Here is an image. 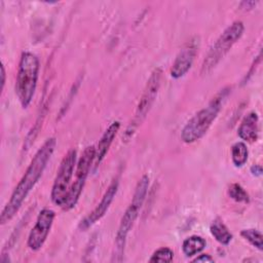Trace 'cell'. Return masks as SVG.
Returning a JSON list of instances; mask_svg holds the SVG:
<instances>
[{"mask_svg":"<svg viewBox=\"0 0 263 263\" xmlns=\"http://www.w3.org/2000/svg\"><path fill=\"white\" fill-rule=\"evenodd\" d=\"M118 178H115L111 184L108 186L107 190L105 191L101 201L97 204V206L83 219L81 220V222L79 223V228L81 230H86L87 228H89L91 225H93L97 221H99L100 219H102L106 212L108 211L110 204L112 203V201L114 200V197L117 193L118 190Z\"/></svg>","mask_w":263,"mask_h":263,"instance_id":"obj_11","label":"cell"},{"mask_svg":"<svg viewBox=\"0 0 263 263\" xmlns=\"http://www.w3.org/2000/svg\"><path fill=\"white\" fill-rule=\"evenodd\" d=\"M240 235L246 240H248L252 246L257 248L259 251L263 250V236L259 230L254 229V228L243 229V230H241Z\"/></svg>","mask_w":263,"mask_h":263,"instance_id":"obj_17","label":"cell"},{"mask_svg":"<svg viewBox=\"0 0 263 263\" xmlns=\"http://www.w3.org/2000/svg\"><path fill=\"white\" fill-rule=\"evenodd\" d=\"M249 157V150L243 142H236L231 147V158L235 166H242Z\"/></svg>","mask_w":263,"mask_h":263,"instance_id":"obj_16","label":"cell"},{"mask_svg":"<svg viewBox=\"0 0 263 263\" xmlns=\"http://www.w3.org/2000/svg\"><path fill=\"white\" fill-rule=\"evenodd\" d=\"M198 44V38L192 37L183 45V47L177 54L171 69V76L173 78L179 79L190 70L197 54Z\"/></svg>","mask_w":263,"mask_h":263,"instance_id":"obj_10","label":"cell"},{"mask_svg":"<svg viewBox=\"0 0 263 263\" xmlns=\"http://www.w3.org/2000/svg\"><path fill=\"white\" fill-rule=\"evenodd\" d=\"M243 31V23L240 21H235L222 32V34L210 48L202 62L200 70L201 74L204 75L210 73L220 63L231 47L240 39Z\"/></svg>","mask_w":263,"mask_h":263,"instance_id":"obj_5","label":"cell"},{"mask_svg":"<svg viewBox=\"0 0 263 263\" xmlns=\"http://www.w3.org/2000/svg\"><path fill=\"white\" fill-rule=\"evenodd\" d=\"M5 84V69L4 66L1 65V89H3Z\"/></svg>","mask_w":263,"mask_h":263,"instance_id":"obj_23","label":"cell"},{"mask_svg":"<svg viewBox=\"0 0 263 263\" xmlns=\"http://www.w3.org/2000/svg\"><path fill=\"white\" fill-rule=\"evenodd\" d=\"M257 4V2H255V1H242L241 3H240V7L242 8V9H252L255 5Z\"/></svg>","mask_w":263,"mask_h":263,"instance_id":"obj_21","label":"cell"},{"mask_svg":"<svg viewBox=\"0 0 263 263\" xmlns=\"http://www.w3.org/2000/svg\"><path fill=\"white\" fill-rule=\"evenodd\" d=\"M161 76H162V71L160 68H155L151 73L145 85L144 91L140 98L134 117L132 118V121L124 133V139L126 141L134 136V134L136 133L138 127L142 124V122L145 120L148 112L150 111L160 87Z\"/></svg>","mask_w":263,"mask_h":263,"instance_id":"obj_6","label":"cell"},{"mask_svg":"<svg viewBox=\"0 0 263 263\" xmlns=\"http://www.w3.org/2000/svg\"><path fill=\"white\" fill-rule=\"evenodd\" d=\"M258 133H259L258 114L256 112H250L241 120L237 128V135L241 140L253 143L257 141Z\"/></svg>","mask_w":263,"mask_h":263,"instance_id":"obj_13","label":"cell"},{"mask_svg":"<svg viewBox=\"0 0 263 263\" xmlns=\"http://www.w3.org/2000/svg\"><path fill=\"white\" fill-rule=\"evenodd\" d=\"M174 258V252L170 248H159L157 249L149 259V262H171Z\"/></svg>","mask_w":263,"mask_h":263,"instance_id":"obj_19","label":"cell"},{"mask_svg":"<svg viewBox=\"0 0 263 263\" xmlns=\"http://www.w3.org/2000/svg\"><path fill=\"white\" fill-rule=\"evenodd\" d=\"M206 241L203 237L199 235H191L183 241L182 250L187 257H192L200 253L204 249Z\"/></svg>","mask_w":263,"mask_h":263,"instance_id":"obj_15","label":"cell"},{"mask_svg":"<svg viewBox=\"0 0 263 263\" xmlns=\"http://www.w3.org/2000/svg\"><path fill=\"white\" fill-rule=\"evenodd\" d=\"M192 262H202V263H206V262H214V259L209 255V254H201L198 257H196L195 259L192 260Z\"/></svg>","mask_w":263,"mask_h":263,"instance_id":"obj_20","label":"cell"},{"mask_svg":"<svg viewBox=\"0 0 263 263\" xmlns=\"http://www.w3.org/2000/svg\"><path fill=\"white\" fill-rule=\"evenodd\" d=\"M95 157H96V147L95 146H88L83 150V152L76 164L75 180L71 184L68 195L66 197V200L62 206L64 211H70L78 202L79 197L82 193L84 184H85V180H86V178L89 174V171L93 164Z\"/></svg>","mask_w":263,"mask_h":263,"instance_id":"obj_7","label":"cell"},{"mask_svg":"<svg viewBox=\"0 0 263 263\" xmlns=\"http://www.w3.org/2000/svg\"><path fill=\"white\" fill-rule=\"evenodd\" d=\"M76 156L77 153L75 149L69 150L65 154L58 168L50 194L52 202L57 205L63 206L68 195L71 179L73 177L74 167L76 164Z\"/></svg>","mask_w":263,"mask_h":263,"instance_id":"obj_8","label":"cell"},{"mask_svg":"<svg viewBox=\"0 0 263 263\" xmlns=\"http://www.w3.org/2000/svg\"><path fill=\"white\" fill-rule=\"evenodd\" d=\"M120 128V122L119 121H113L108 128L103 134L101 140L98 143V146L96 147V157L93 161V167L97 170V167L101 164L103 159L105 158L106 154L109 151V148L115 139L118 130Z\"/></svg>","mask_w":263,"mask_h":263,"instance_id":"obj_12","label":"cell"},{"mask_svg":"<svg viewBox=\"0 0 263 263\" xmlns=\"http://www.w3.org/2000/svg\"><path fill=\"white\" fill-rule=\"evenodd\" d=\"M227 92L228 91H226V89H223L209 103L206 107L198 111L185 124L181 132V139L184 143L191 144L201 139L206 134L221 111L222 104Z\"/></svg>","mask_w":263,"mask_h":263,"instance_id":"obj_2","label":"cell"},{"mask_svg":"<svg viewBox=\"0 0 263 263\" xmlns=\"http://www.w3.org/2000/svg\"><path fill=\"white\" fill-rule=\"evenodd\" d=\"M211 234L221 245H228L232 239V234L220 218H216L210 226Z\"/></svg>","mask_w":263,"mask_h":263,"instance_id":"obj_14","label":"cell"},{"mask_svg":"<svg viewBox=\"0 0 263 263\" xmlns=\"http://www.w3.org/2000/svg\"><path fill=\"white\" fill-rule=\"evenodd\" d=\"M55 214L52 210L43 209L36 220V223L28 236V247L32 251H38L44 245L51 229Z\"/></svg>","mask_w":263,"mask_h":263,"instance_id":"obj_9","label":"cell"},{"mask_svg":"<svg viewBox=\"0 0 263 263\" xmlns=\"http://www.w3.org/2000/svg\"><path fill=\"white\" fill-rule=\"evenodd\" d=\"M228 194L229 196L237 201V202H249L250 201V196L248 194V192L237 183H233L230 185L229 189H228Z\"/></svg>","mask_w":263,"mask_h":263,"instance_id":"obj_18","label":"cell"},{"mask_svg":"<svg viewBox=\"0 0 263 263\" xmlns=\"http://www.w3.org/2000/svg\"><path fill=\"white\" fill-rule=\"evenodd\" d=\"M251 173L254 176H261L262 175V167L259 164H255L251 167Z\"/></svg>","mask_w":263,"mask_h":263,"instance_id":"obj_22","label":"cell"},{"mask_svg":"<svg viewBox=\"0 0 263 263\" xmlns=\"http://www.w3.org/2000/svg\"><path fill=\"white\" fill-rule=\"evenodd\" d=\"M39 74V60L32 52L22 53L15 81V93L23 108H27L35 95Z\"/></svg>","mask_w":263,"mask_h":263,"instance_id":"obj_3","label":"cell"},{"mask_svg":"<svg viewBox=\"0 0 263 263\" xmlns=\"http://www.w3.org/2000/svg\"><path fill=\"white\" fill-rule=\"evenodd\" d=\"M57 145V141L54 138L47 139L43 145L38 149L33 159L31 160L28 168L26 170L24 176L21 181L14 188L9 201L5 204L4 209L1 212L0 221L1 224H5L9 220H11L14 215L18 212L22 206L24 200L33 189L35 184L38 182L40 177L42 176L47 162L49 161L54 148Z\"/></svg>","mask_w":263,"mask_h":263,"instance_id":"obj_1","label":"cell"},{"mask_svg":"<svg viewBox=\"0 0 263 263\" xmlns=\"http://www.w3.org/2000/svg\"><path fill=\"white\" fill-rule=\"evenodd\" d=\"M149 187V177L147 175H144L138 182L135 193L133 195L132 202L129 203L128 208L125 210L120 223L118 227V231L116 233V239H115V246H116V258L113 260L117 261V257H120V260H122L123 252H124V246L126 236L132 229L136 219L139 216V212L144 203L145 197L147 195Z\"/></svg>","mask_w":263,"mask_h":263,"instance_id":"obj_4","label":"cell"}]
</instances>
